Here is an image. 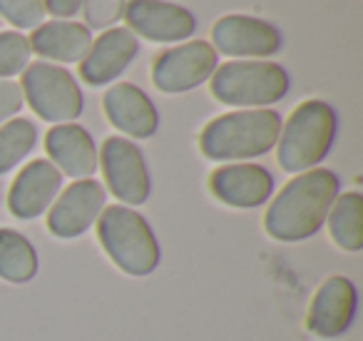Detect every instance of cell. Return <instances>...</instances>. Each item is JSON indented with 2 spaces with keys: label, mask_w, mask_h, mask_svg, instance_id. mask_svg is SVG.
Wrapping results in <instances>:
<instances>
[{
  "label": "cell",
  "mask_w": 363,
  "mask_h": 341,
  "mask_svg": "<svg viewBox=\"0 0 363 341\" xmlns=\"http://www.w3.org/2000/svg\"><path fill=\"white\" fill-rule=\"evenodd\" d=\"M338 197V177L331 170L296 175L269 205L264 227L277 242H301L323 227L328 210Z\"/></svg>",
  "instance_id": "6da1fadb"
},
{
  "label": "cell",
  "mask_w": 363,
  "mask_h": 341,
  "mask_svg": "<svg viewBox=\"0 0 363 341\" xmlns=\"http://www.w3.org/2000/svg\"><path fill=\"white\" fill-rule=\"evenodd\" d=\"M281 132V115L267 107L239 110L222 115L204 127L199 137L204 157L217 162L252 160L277 147Z\"/></svg>",
  "instance_id": "7a4b0ae2"
},
{
  "label": "cell",
  "mask_w": 363,
  "mask_h": 341,
  "mask_svg": "<svg viewBox=\"0 0 363 341\" xmlns=\"http://www.w3.org/2000/svg\"><path fill=\"white\" fill-rule=\"evenodd\" d=\"M336 137V112L323 100H306L289 115L277 140V160L284 172L301 175L328 155Z\"/></svg>",
  "instance_id": "3957f363"
},
{
  "label": "cell",
  "mask_w": 363,
  "mask_h": 341,
  "mask_svg": "<svg viewBox=\"0 0 363 341\" xmlns=\"http://www.w3.org/2000/svg\"><path fill=\"white\" fill-rule=\"evenodd\" d=\"M97 237L122 271L132 276H147L160 264V244L140 212L130 207H105L97 217Z\"/></svg>",
  "instance_id": "277c9868"
},
{
  "label": "cell",
  "mask_w": 363,
  "mask_h": 341,
  "mask_svg": "<svg viewBox=\"0 0 363 341\" xmlns=\"http://www.w3.org/2000/svg\"><path fill=\"white\" fill-rule=\"evenodd\" d=\"M212 80V95L224 105L259 110L274 105L289 92V75L281 65L267 60H232L217 65Z\"/></svg>",
  "instance_id": "5b68a950"
},
{
  "label": "cell",
  "mask_w": 363,
  "mask_h": 341,
  "mask_svg": "<svg viewBox=\"0 0 363 341\" xmlns=\"http://www.w3.org/2000/svg\"><path fill=\"white\" fill-rule=\"evenodd\" d=\"M23 100L33 107L38 117L45 122L65 125L82 115V92L75 77L60 65L52 63H30L23 70Z\"/></svg>",
  "instance_id": "8992f818"
},
{
  "label": "cell",
  "mask_w": 363,
  "mask_h": 341,
  "mask_svg": "<svg viewBox=\"0 0 363 341\" xmlns=\"http://www.w3.org/2000/svg\"><path fill=\"white\" fill-rule=\"evenodd\" d=\"M219 55L207 40H192L164 50L152 67V82L162 92H187L214 75Z\"/></svg>",
  "instance_id": "52a82bcc"
},
{
  "label": "cell",
  "mask_w": 363,
  "mask_h": 341,
  "mask_svg": "<svg viewBox=\"0 0 363 341\" xmlns=\"http://www.w3.org/2000/svg\"><path fill=\"white\" fill-rule=\"evenodd\" d=\"M100 165L110 192L122 205H145L150 197V172L142 150L125 137H107L100 152Z\"/></svg>",
  "instance_id": "ba28073f"
},
{
  "label": "cell",
  "mask_w": 363,
  "mask_h": 341,
  "mask_svg": "<svg viewBox=\"0 0 363 341\" xmlns=\"http://www.w3.org/2000/svg\"><path fill=\"white\" fill-rule=\"evenodd\" d=\"M122 18L130 26L127 31L152 43H184L197 31V21L187 8L167 0H130Z\"/></svg>",
  "instance_id": "9c48e42d"
},
{
  "label": "cell",
  "mask_w": 363,
  "mask_h": 341,
  "mask_svg": "<svg viewBox=\"0 0 363 341\" xmlns=\"http://www.w3.org/2000/svg\"><path fill=\"white\" fill-rule=\"evenodd\" d=\"M281 33L272 23L252 16H224L214 23L212 43L217 55L269 58L281 50Z\"/></svg>",
  "instance_id": "30bf717a"
},
{
  "label": "cell",
  "mask_w": 363,
  "mask_h": 341,
  "mask_svg": "<svg viewBox=\"0 0 363 341\" xmlns=\"http://www.w3.org/2000/svg\"><path fill=\"white\" fill-rule=\"evenodd\" d=\"M105 210V190L95 180H77L55 197L48 215V229L60 239L85 234Z\"/></svg>",
  "instance_id": "8fae6325"
},
{
  "label": "cell",
  "mask_w": 363,
  "mask_h": 341,
  "mask_svg": "<svg viewBox=\"0 0 363 341\" xmlns=\"http://www.w3.org/2000/svg\"><path fill=\"white\" fill-rule=\"evenodd\" d=\"M140 50V40L127 28H110L97 40H92L87 55L80 63V75L87 85H107L117 80L135 60Z\"/></svg>",
  "instance_id": "7c38bea8"
},
{
  "label": "cell",
  "mask_w": 363,
  "mask_h": 341,
  "mask_svg": "<svg viewBox=\"0 0 363 341\" xmlns=\"http://www.w3.org/2000/svg\"><path fill=\"white\" fill-rule=\"evenodd\" d=\"M358 294L356 286L346 276H331L316 291L308 309V329L321 339H336L351 326L356 314Z\"/></svg>",
  "instance_id": "4fadbf2b"
},
{
  "label": "cell",
  "mask_w": 363,
  "mask_h": 341,
  "mask_svg": "<svg viewBox=\"0 0 363 341\" xmlns=\"http://www.w3.org/2000/svg\"><path fill=\"white\" fill-rule=\"evenodd\" d=\"M62 175L50 160H33L21 170L8 195V210L18 220H35L55 202Z\"/></svg>",
  "instance_id": "5bb4252c"
},
{
  "label": "cell",
  "mask_w": 363,
  "mask_h": 341,
  "mask_svg": "<svg viewBox=\"0 0 363 341\" xmlns=\"http://www.w3.org/2000/svg\"><path fill=\"white\" fill-rule=\"evenodd\" d=\"M214 197L229 207H262L274 192V177L259 165H224L209 177Z\"/></svg>",
  "instance_id": "9a60e30c"
},
{
  "label": "cell",
  "mask_w": 363,
  "mask_h": 341,
  "mask_svg": "<svg viewBox=\"0 0 363 341\" xmlns=\"http://www.w3.org/2000/svg\"><path fill=\"white\" fill-rule=\"evenodd\" d=\"M105 107L107 120L112 122V127H117L120 132H125L127 137H137V140H147L157 132L160 127V115L157 107L152 105V100L132 82H120L112 85L105 92Z\"/></svg>",
  "instance_id": "2e32d148"
},
{
  "label": "cell",
  "mask_w": 363,
  "mask_h": 341,
  "mask_svg": "<svg viewBox=\"0 0 363 341\" xmlns=\"http://www.w3.org/2000/svg\"><path fill=\"white\" fill-rule=\"evenodd\" d=\"M45 150L50 162L72 180H90L97 170V147L90 132L80 125H55L45 135Z\"/></svg>",
  "instance_id": "e0dca14e"
},
{
  "label": "cell",
  "mask_w": 363,
  "mask_h": 341,
  "mask_svg": "<svg viewBox=\"0 0 363 341\" xmlns=\"http://www.w3.org/2000/svg\"><path fill=\"white\" fill-rule=\"evenodd\" d=\"M30 40L33 53L43 55L45 60L62 63H82L92 45V33L82 23L75 21H48L33 31Z\"/></svg>",
  "instance_id": "ac0fdd59"
},
{
  "label": "cell",
  "mask_w": 363,
  "mask_h": 341,
  "mask_svg": "<svg viewBox=\"0 0 363 341\" xmlns=\"http://www.w3.org/2000/svg\"><path fill=\"white\" fill-rule=\"evenodd\" d=\"M328 232L341 249H363V197L358 192H346L336 197L328 210Z\"/></svg>",
  "instance_id": "d6986e66"
},
{
  "label": "cell",
  "mask_w": 363,
  "mask_h": 341,
  "mask_svg": "<svg viewBox=\"0 0 363 341\" xmlns=\"http://www.w3.org/2000/svg\"><path fill=\"white\" fill-rule=\"evenodd\" d=\"M38 271L35 247L16 229H0V279L26 284Z\"/></svg>",
  "instance_id": "ffe728a7"
},
{
  "label": "cell",
  "mask_w": 363,
  "mask_h": 341,
  "mask_svg": "<svg viewBox=\"0 0 363 341\" xmlns=\"http://www.w3.org/2000/svg\"><path fill=\"white\" fill-rule=\"evenodd\" d=\"M38 142V130L30 120L16 117L0 125V175L11 172L16 165H21L33 152Z\"/></svg>",
  "instance_id": "44dd1931"
},
{
  "label": "cell",
  "mask_w": 363,
  "mask_h": 341,
  "mask_svg": "<svg viewBox=\"0 0 363 341\" xmlns=\"http://www.w3.org/2000/svg\"><path fill=\"white\" fill-rule=\"evenodd\" d=\"M33 48L23 33H0V80H11L30 65Z\"/></svg>",
  "instance_id": "7402d4cb"
},
{
  "label": "cell",
  "mask_w": 363,
  "mask_h": 341,
  "mask_svg": "<svg viewBox=\"0 0 363 341\" xmlns=\"http://www.w3.org/2000/svg\"><path fill=\"white\" fill-rule=\"evenodd\" d=\"M0 16L18 31H35L45 21L43 0H0Z\"/></svg>",
  "instance_id": "603a6c76"
},
{
  "label": "cell",
  "mask_w": 363,
  "mask_h": 341,
  "mask_svg": "<svg viewBox=\"0 0 363 341\" xmlns=\"http://www.w3.org/2000/svg\"><path fill=\"white\" fill-rule=\"evenodd\" d=\"M80 13L95 31H110L125 13V0H82Z\"/></svg>",
  "instance_id": "cb8c5ba5"
},
{
  "label": "cell",
  "mask_w": 363,
  "mask_h": 341,
  "mask_svg": "<svg viewBox=\"0 0 363 341\" xmlns=\"http://www.w3.org/2000/svg\"><path fill=\"white\" fill-rule=\"evenodd\" d=\"M23 107V90L18 82L13 80H0V125L13 120L16 112Z\"/></svg>",
  "instance_id": "d4e9b609"
},
{
  "label": "cell",
  "mask_w": 363,
  "mask_h": 341,
  "mask_svg": "<svg viewBox=\"0 0 363 341\" xmlns=\"http://www.w3.org/2000/svg\"><path fill=\"white\" fill-rule=\"evenodd\" d=\"M45 13L55 16V21H70L80 13L82 0H43Z\"/></svg>",
  "instance_id": "484cf974"
}]
</instances>
